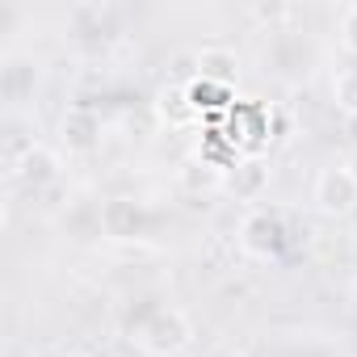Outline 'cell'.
<instances>
[{
    "instance_id": "obj_11",
    "label": "cell",
    "mask_w": 357,
    "mask_h": 357,
    "mask_svg": "<svg viewBox=\"0 0 357 357\" xmlns=\"http://www.w3.org/2000/svg\"><path fill=\"white\" fill-rule=\"evenodd\" d=\"M336 30H340V47H344L349 55H357V0L340 9V22H336Z\"/></svg>"
},
{
    "instance_id": "obj_6",
    "label": "cell",
    "mask_w": 357,
    "mask_h": 357,
    "mask_svg": "<svg viewBox=\"0 0 357 357\" xmlns=\"http://www.w3.org/2000/svg\"><path fill=\"white\" fill-rule=\"evenodd\" d=\"M9 176H13V181H22V185H30V190L38 194V190L55 185L59 176H63V164H59V155H55L51 147L30 143L26 151L9 155Z\"/></svg>"
},
{
    "instance_id": "obj_14",
    "label": "cell",
    "mask_w": 357,
    "mask_h": 357,
    "mask_svg": "<svg viewBox=\"0 0 357 357\" xmlns=\"http://www.w3.org/2000/svg\"><path fill=\"white\" fill-rule=\"evenodd\" d=\"M68 357H93V353H68Z\"/></svg>"
},
{
    "instance_id": "obj_8",
    "label": "cell",
    "mask_w": 357,
    "mask_h": 357,
    "mask_svg": "<svg viewBox=\"0 0 357 357\" xmlns=\"http://www.w3.org/2000/svg\"><path fill=\"white\" fill-rule=\"evenodd\" d=\"M155 114H160V122H168V126H190V122H198V109H194V101H190V89H160Z\"/></svg>"
},
{
    "instance_id": "obj_2",
    "label": "cell",
    "mask_w": 357,
    "mask_h": 357,
    "mask_svg": "<svg viewBox=\"0 0 357 357\" xmlns=\"http://www.w3.org/2000/svg\"><path fill=\"white\" fill-rule=\"evenodd\" d=\"M236 244L248 261H278L290 244L286 236V219L269 206H252L244 219H240V231H236Z\"/></svg>"
},
{
    "instance_id": "obj_9",
    "label": "cell",
    "mask_w": 357,
    "mask_h": 357,
    "mask_svg": "<svg viewBox=\"0 0 357 357\" xmlns=\"http://www.w3.org/2000/svg\"><path fill=\"white\" fill-rule=\"evenodd\" d=\"M219 185H227V172L215 168V164H206V160H190L181 168V190H190V194H211Z\"/></svg>"
},
{
    "instance_id": "obj_10",
    "label": "cell",
    "mask_w": 357,
    "mask_h": 357,
    "mask_svg": "<svg viewBox=\"0 0 357 357\" xmlns=\"http://www.w3.org/2000/svg\"><path fill=\"white\" fill-rule=\"evenodd\" d=\"M332 101H336V109H340L344 118H357V68L336 72V80H332Z\"/></svg>"
},
{
    "instance_id": "obj_1",
    "label": "cell",
    "mask_w": 357,
    "mask_h": 357,
    "mask_svg": "<svg viewBox=\"0 0 357 357\" xmlns=\"http://www.w3.org/2000/svg\"><path fill=\"white\" fill-rule=\"evenodd\" d=\"M130 340L143 357H181L194 344V319L181 307H155Z\"/></svg>"
},
{
    "instance_id": "obj_12",
    "label": "cell",
    "mask_w": 357,
    "mask_h": 357,
    "mask_svg": "<svg viewBox=\"0 0 357 357\" xmlns=\"http://www.w3.org/2000/svg\"><path fill=\"white\" fill-rule=\"evenodd\" d=\"M349 303H353V315H357V282L349 286Z\"/></svg>"
},
{
    "instance_id": "obj_5",
    "label": "cell",
    "mask_w": 357,
    "mask_h": 357,
    "mask_svg": "<svg viewBox=\"0 0 357 357\" xmlns=\"http://www.w3.org/2000/svg\"><path fill=\"white\" fill-rule=\"evenodd\" d=\"M101 135H105V126H101L97 109H89V105L63 109V118H59V147L68 155H93L101 147Z\"/></svg>"
},
{
    "instance_id": "obj_7",
    "label": "cell",
    "mask_w": 357,
    "mask_h": 357,
    "mask_svg": "<svg viewBox=\"0 0 357 357\" xmlns=\"http://www.w3.org/2000/svg\"><path fill=\"white\" fill-rule=\"evenodd\" d=\"M236 72H240L236 51H227V47H206V51H198V80L219 84V89H231V84H236Z\"/></svg>"
},
{
    "instance_id": "obj_4",
    "label": "cell",
    "mask_w": 357,
    "mask_h": 357,
    "mask_svg": "<svg viewBox=\"0 0 357 357\" xmlns=\"http://www.w3.org/2000/svg\"><path fill=\"white\" fill-rule=\"evenodd\" d=\"M97 223H101V236H105V240H114V244H139V240L151 231V211H147L139 198L118 194V198H105V202H101Z\"/></svg>"
},
{
    "instance_id": "obj_3",
    "label": "cell",
    "mask_w": 357,
    "mask_h": 357,
    "mask_svg": "<svg viewBox=\"0 0 357 357\" xmlns=\"http://www.w3.org/2000/svg\"><path fill=\"white\" fill-rule=\"evenodd\" d=\"M311 202L324 219H349L357 211V172L353 164H328L315 172Z\"/></svg>"
},
{
    "instance_id": "obj_13",
    "label": "cell",
    "mask_w": 357,
    "mask_h": 357,
    "mask_svg": "<svg viewBox=\"0 0 357 357\" xmlns=\"http://www.w3.org/2000/svg\"><path fill=\"white\" fill-rule=\"evenodd\" d=\"M349 164H353V172H357V151H353V160H349Z\"/></svg>"
}]
</instances>
